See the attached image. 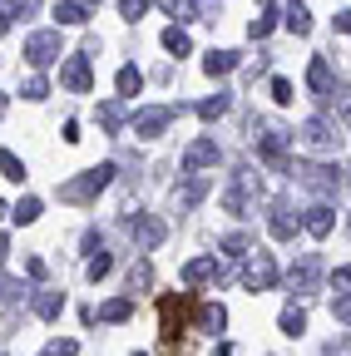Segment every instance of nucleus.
Instances as JSON below:
<instances>
[{"label":"nucleus","mask_w":351,"mask_h":356,"mask_svg":"<svg viewBox=\"0 0 351 356\" xmlns=\"http://www.w3.org/2000/svg\"><path fill=\"white\" fill-rule=\"evenodd\" d=\"M247 134H252V144H257V154H262V163H268V168H277V173L292 168V163H287V149H292V139H297V129H287L282 119L257 114V119L247 124Z\"/></svg>","instance_id":"obj_1"},{"label":"nucleus","mask_w":351,"mask_h":356,"mask_svg":"<svg viewBox=\"0 0 351 356\" xmlns=\"http://www.w3.org/2000/svg\"><path fill=\"white\" fill-rule=\"evenodd\" d=\"M109 178H114V163L84 168V173L70 178V184H60V198H65V203H90V198H99V193L109 188Z\"/></svg>","instance_id":"obj_2"},{"label":"nucleus","mask_w":351,"mask_h":356,"mask_svg":"<svg viewBox=\"0 0 351 356\" xmlns=\"http://www.w3.org/2000/svg\"><path fill=\"white\" fill-rule=\"evenodd\" d=\"M188 317H193V297H183V292H179V297H163V302H158V327H163L158 337L173 346V341L188 332Z\"/></svg>","instance_id":"obj_3"},{"label":"nucleus","mask_w":351,"mask_h":356,"mask_svg":"<svg viewBox=\"0 0 351 356\" xmlns=\"http://www.w3.org/2000/svg\"><path fill=\"white\" fill-rule=\"evenodd\" d=\"M292 173H297V184L312 188L317 198H336V193H341V173H336V163H297Z\"/></svg>","instance_id":"obj_4"},{"label":"nucleus","mask_w":351,"mask_h":356,"mask_svg":"<svg viewBox=\"0 0 351 356\" xmlns=\"http://www.w3.org/2000/svg\"><path fill=\"white\" fill-rule=\"evenodd\" d=\"M243 287H247V292L277 287V262H272V252H247V262H243Z\"/></svg>","instance_id":"obj_5"},{"label":"nucleus","mask_w":351,"mask_h":356,"mask_svg":"<svg viewBox=\"0 0 351 356\" xmlns=\"http://www.w3.org/2000/svg\"><path fill=\"white\" fill-rule=\"evenodd\" d=\"M124 233L139 243V252H154V248L168 238V228H163L154 213H134V218H124Z\"/></svg>","instance_id":"obj_6"},{"label":"nucleus","mask_w":351,"mask_h":356,"mask_svg":"<svg viewBox=\"0 0 351 356\" xmlns=\"http://www.w3.org/2000/svg\"><path fill=\"white\" fill-rule=\"evenodd\" d=\"M252 193H257V173L252 168H243L233 184L223 188V213H233V218H247V208H252Z\"/></svg>","instance_id":"obj_7"},{"label":"nucleus","mask_w":351,"mask_h":356,"mask_svg":"<svg viewBox=\"0 0 351 356\" xmlns=\"http://www.w3.org/2000/svg\"><path fill=\"white\" fill-rule=\"evenodd\" d=\"M60 55H65V44H60V30H35V35L25 40V60H30L35 70L55 65Z\"/></svg>","instance_id":"obj_8"},{"label":"nucleus","mask_w":351,"mask_h":356,"mask_svg":"<svg viewBox=\"0 0 351 356\" xmlns=\"http://www.w3.org/2000/svg\"><path fill=\"white\" fill-rule=\"evenodd\" d=\"M168 124H173V109H168V104H149V109H134V114H129V129H134L139 139H158Z\"/></svg>","instance_id":"obj_9"},{"label":"nucleus","mask_w":351,"mask_h":356,"mask_svg":"<svg viewBox=\"0 0 351 356\" xmlns=\"http://www.w3.org/2000/svg\"><path fill=\"white\" fill-rule=\"evenodd\" d=\"M297 139H302L307 149H317V154H332V149L341 144V134H336V129H332L322 114H312V119H307V124L297 129Z\"/></svg>","instance_id":"obj_10"},{"label":"nucleus","mask_w":351,"mask_h":356,"mask_svg":"<svg viewBox=\"0 0 351 356\" xmlns=\"http://www.w3.org/2000/svg\"><path fill=\"white\" fill-rule=\"evenodd\" d=\"M228 277V267H223V257H193V262H183V282L188 287H208V282H223Z\"/></svg>","instance_id":"obj_11"},{"label":"nucleus","mask_w":351,"mask_h":356,"mask_svg":"<svg viewBox=\"0 0 351 356\" xmlns=\"http://www.w3.org/2000/svg\"><path fill=\"white\" fill-rule=\"evenodd\" d=\"M317 277H322V257H317V252H302V257L292 262V273H287V287H292V292H312Z\"/></svg>","instance_id":"obj_12"},{"label":"nucleus","mask_w":351,"mask_h":356,"mask_svg":"<svg viewBox=\"0 0 351 356\" xmlns=\"http://www.w3.org/2000/svg\"><path fill=\"white\" fill-rule=\"evenodd\" d=\"M90 55H70L65 65H60V84L70 89V95H90Z\"/></svg>","instance_id":"obj_13"},{"label":"nucleus","mask_w":351,"mask_h":356,"mask_svg":"<svg viewBox=\"0 0 351 356\" xmlns=\"http://www.w3.org/2000/svg\"><path fill=\"white\" fill-rule=\"evenodd\" d=\"M208 188H213V178H208V173H188V184H183V188H173V208H179V213H193V208L208 198Z\"/></svg>","instance_id":"obj_14"},{"label":"nucleus","mask_w":351,"mask_h":356,"mask_svg":"<svg viewBox=\"0 0 351 356\" xmlns=\"http://www.w3.org/2000/svg\"><path fill=\"white\" fill-rule=\"evenodd\" d=\"M218 159H223L218 139H193V144H188V154H183V173H203V168H218Z\"/></svg>","instance_id":"obj_15"},{"label":"nucleus","mask_w":351,"mask_h":356,"mask_svg":"<svg viewBox=\"0 0 351 356\" xmlns=\"http://www.w3.org/2000/svg\"><path fill=\"white\" fill-rule=\"evenodd\" d=\"M307 89H312V99H332L336 89H332V65L327 55H312V65H307Z\"/></svg>","instance_id":"obj_16"},{"label":"nucleus","mask_w":351,"mask_h":356,"mask_svg":"<svg viewBox=\"0 0 351 356\" xmlns=\"http://www.w3.org/2000/svg\"><path fill=\"white\" fill-rule=\"evenodd\" d=\"M268 228H272V238H277V243H292V238H297V218H292V208H287L282 198H277V203H272V213H268Z\"/></svg>","instance_id":"obj_17"},{"label":"nucleus","mask_w":351,"mask_h":356,"mask_svg":"<svg viewBox=\"0 0 351 356\" xmlns=\"http://www.w3.org/2000/svg\"><path fill=\"white\" fill-rule=\"evenodd\" d=\"M238 65H243V55H238V50H208V55H203V74H213V79L233 74Z\"/></svg>","instance_id":"obj_18"},{"label":"nucleus","mask_w":351,"mask_h":356,"mask_svg":"<svg viewBox=\"0 0 351 356\" xmlns=\"http://www.w3.org/2000/svg\"><path fill=\"white\" fill-rule=\"evenodd\" d=\"M193 327H198V332H208V337H218V332L228 327V312L218 307V302H203V307L193 312Z\"/></svg>","instance_id":"obj_19"},{"label":"nucleus","mask_w":351,"mask_h":356,"mask_svg":"<svg viewBox=\"0 0 351 356\" xmlns=\"http://www.w3.org/2000/svg\"><path fill=\"white\" fill-rule=\"evenodd\" d=\"M30 307H35V317H45V322H55L60 312H65V292H55V287H40V292L30 297Z\"/></svg>","instance_id":"obj_20"},{"label":"nucleus","mask_w":351,"mask_h":356,"mask_svg":"<svg viewBox=\"0 0 351 356\" xmlns=\"http://www.w3.org/2000/svg\"><path fill=\"white\" fill-rule=\"evenodd\" d=\"M332 222H336V213H332L327 203H312V208H307V218H302V228L312 233V238H327V233H332Z\"/></svg>","instance_id":"obj_21"},{"label":"nucleus","mask_w":351,"mask_h":356,"mask_svg":"<svg viewBox=\"0 0 351 356\" xmlns=\"http://www.w3.org/2000/svg\"><path fill=\"white\" fill-rule=\"evenodd\" d=\"M272 25H277V0H262V10H257V20L247 25V35H252V40H268Z\"/></svg>","instance_id":"obj_22"},{"label":"nucleus","mask_w":351,"mask_h":356,"mask_svg":"<svg viewBox=\"0 0 351 356\" xmlns=\"http://www.w3.org/2000/svg\"><path fill=\"white\" fill-rule=\"evenodd\" d=\"M114 89H119V99H134L139 89H144V74H139V65H124V70L114 74Z\"/></svg>","instance_id":"obj_23"},{"label":"nucleus","mask_w":351,"mask_h":356,"mask_svg":"<svg viewBox=\"0 0 351 356\" xmlns=\"http://www.w3.org/2000/svg\"><path fill=\"white\" fill-rule=\"evenodd\" d=\"M90 20V6L84 0H60L55 6V25H84Z\"/></svg>","instance_id":"obj_24"},{"label":"nucleus","mask_w":351,"mask_h":356,"mask_svg":"<svg viewBox=\"0 0 351 356\" xmlns=\"http://www.w3.org/2000/svg\"><path fill=\"white\" fill-rule=\"evenodd\" d=\"M282 15H287V30H292V35H312V10H307L302 0L282 6Z\"/></svg>","instance_id":"obj_25"},{"label":"nucleus","mask_w":351,"mask_h":356,"mask_svg":"<svg viewBox=\"0 0 351 356\" xmlns=\"http://www.w3.org/2000/svg\"><path fill=\"white\" fill-rule=\"evenodd\" d=\"M99 124H104L109 134H119V129L129 124V109H124V99H104V104H99Z\"/></svg>","instance_id":"obj_26"},{"label":"nucleus","mask_w":351,"mask_h":356,"mask_svg":"<svg viewBox=\"0 0 351 356\" xmlns=\"http://www.w3.org/2000/svg\"><path fill=\"white\" fill-rule=\"evenodd\" d=\"M228 109H233V95H213V99H203V104H198V119H203V124H218Z\"/></svg>","instance_id":"obj_27"},{"label":"nucleus","mask_w":351,"mask_h":356,"mask_svg":"<svg viewBox=\"0 0 351 356\" xmlns=\"http://www.w3.org/2000/svg\"><path fill=\"white\" fill-rule=\"evenodd\" d=\"M129 317H134V297H114L99 307V322H129Z\"/></svg>","instance_id":"obj_28"},{"label":"nucleus","mask_w":351,"mask_h":356,"mask_svg":"<svg viewBox=\"0 0 351 356\" xmlns=\"http://www.w3.org/2000/svg\"><path fill=\"white\" fill-rule=\"evenodd\" d=\"M277 327H282L287 337H302V332H307V312H302L297 302H292V307H282V317H277Z\"/></svg>","instance_id":"obj_29"},{"label":"nucleus","mask_w":351,"mask_h":356,"mask_svg":"<svg viewBox=\"0 0 351 356\" xmlns=\"http://www.w3.org/2000/svg\"><path fill=\"white\" fill-rule=\"evenodd\" d=\"M163 50H168V55H188V50H193V40H188V30H179V25H168V30H163Z\"/></svg>","instance_id":"obj_30"},{"label":"nucleus","mask_w":351,"mask_h":356,"mask_svg":"<svg viewBox=\"0 0 351 356\" xmlns=\"http://www.w3.org/2000/svg\"><path fill=\"white\" fill-rule=\"evenodd\" d=\"M0 173H6L10 184H25V163H20L10 149H0Z\"/></svg>","instance_id":"obj_31"},{"label":"nucleus","mask_w":351,"mask_h":356,"mask_svg":"<svg viewBox=\"0 0 351 356\" xmlns=\"http://www.w3.org/2000/svg\"><path fill=\"white\" fill-rule=\"evenodd\" d=\"M84 273H90V282H99V277H109V273H114V257H109V252L99 248V252L90 257V267H84Z\"/></svg>","instance_id":"obj_32"},{"label":"nucleus","mask_w":351,"mask_h":356,"mask_svg":"<svg viewBox=\"0 0 351 356\" xmlns=\"http://www.w3.org/2000/svg\"><path fill=\"white\" fill-rule=\"evenodd\" d=\"M218 248H223V252H233V257H247V248H252V238L247 233H228L223 243H218Z\"/></svg>","instance_id":"obj_33"},{"label":"nucleus","mask_w":351,"mask_h":356,"mask_svg":"<svg viewBox=\"0 0 351 356\" xmlns=\"http://www.w3.org/2000/svg\"><path fill=\"white\" fill-rule=\"evenodd\" d=\"M40 213H45V208H40V198H20V203H15V222H35Z\"/></svg>","instance_id":"obj_34"},{"label":"nucleus","mask_w":351,"mask_h":356,"mask_svg":"<svg viewBox=\"0 0 351 356\" xmlns=\"http://www.w3.org/2000/svg\"><path fill=\"white\" fill-rule=\"evenodd\" d=\"M129 287H134V292H139V287H154V267H149V262H134V273H129Z\"/></svg>","instance_id":"obj_35"},{"label":"nucleus","mask_w":351,"mask_h":356,"mask_svg":"<svg viewBox=\"0 0 351 356\" xmlns=\"http://www.w3.org/2000/svg\"><path fill=\"white\" fill-rule=\"evenodd\" d=\"M119 15L124 20H144L149 15V0H119Z\"/></svg>","instance_id":"obj_36"},{"label":"nucleus","mask_w":351,"mask_h":356,"mask_svg":"<svg viewBox=\"0 0 351 356\" xmlns=\"http://www.w3.org/2000/svg\"><path fill=\"white\" fill-rule=\"evenodd\" d=\"M20 95H25V99H45V95H50V84H45V79H40V74H30V79H25V89H20Z\"/></svg>","instance_id":"obj_37"},{"label":"nucleus","mask_w":351,"mask_h":356,"mask_svg":"<svg viewBox=\"0 0 351 356\" xmlns=\"http://www.w3.org/2000/svg\"><path fill=\"white\" fill-rule=\"evenodd\" d=\"M218 10H223V0H193V15L198 20H218Z\"/></svg>","instance_id":"obj_38"},{"label":"nucleus","mask_w":351,"mask_h":356,"mask_svg":"<svg viewBox=\"0 0 351 356\" xmlns=\"http://www.w3.org/2000/svg\"><path fill=\"white\" fill-rule=\"evenodd\" d=\"M332 317H336L341 327H351V297H332Z\"/></svg>","instance_id":"obj_39"},{"label":"nucleus","mask_w":351,"mask_h":356,"mask_svg":"<svg viewBox=\"0 0 351 356\" xmlns=\"http://www.w3.org/2000/svg\"><path fill=\"white\" fill-rule=\"evenodd\" d=\"M332 287H336V297H351V267H336V273H332Z\"/></svg>","instance_id":"obj_40"},{"label":"nucleus","mask_w":351,"mask_h":356,"mask_svg":"<svg viewBox=\"0 0 351 356\" xmlns=\"http://www.w3.org/2000/svg\"><path fill=\"white\" fill-rule=\"evenodd\" d=\"M332 99H336V119L351 129V89H341V95H332Z\"/></svg>","instance_id":"obj_41"},{"label":"nucleus","mask_w":351,"mask_h":356,"mask_svg":"<svg viewBox=\"0 0 351 356\" xmlns=\"http://www.w3.org/2000/svg\"><path fill=\"white\" fill-rule=\"evenodd\" d=\"M272 99H277V104H292V99H297L287 79H272Z\"/></svg>","instance_id":"obj_42"},{"label":"nucleus","mask_w":351,"mask_h":356,"mask_svg":"<svg viewBox=\"0 0 351 356\" xmlns=\"http://www.w3.org/2000/svg\"><path fill=\"white\" fill-rule=\"evenodd\" d=\"M20 20V10H15V0H0V30H6V25H15Z\"/></svg>","instance_id":"obj_43"},{"label":"nucleus","mask_w":351,"mask_h":356,"mask_svg":"<svg viewBox=\"0 0 351 356\" xmlns=\"http://www.w3.org/2000/svg\"><path fill=\"white\" fill-rule=\"evenodd\" d=\"M45 356H74V341H70V337H65V341H60V337H55V341H50V351H45Z\"/></svg>","instance_id":"obj_44"},{"label":"nucleus","mask_w":351,"mask_h":356,"mask_svg":"<svg viewBox=\"0 0 351 356\" xmlns=\"http://www.w3.org/2000/svg\"><path fill=\"white\" fill-rule=\"evenodd\" d=\"M25 273L40 282V277H45V262H40V257H25Z\"/></svg>","instance_id":"obj_45"},{"label":"nucleus","mask_w":351,"mask_h":356,"mask_svg":"<svg viewBox=\"0 0 351 356\" xmlns=\"http://www.w3.org/2000/svg\"><path fill=\"white\" fill-rule=\"evenodd\" d=\"M65 144H79V119H65Z\"/></svg>","instance_id":"obj_46"},{"label":"nucleus","mask_w":351,"mask_h":356,"mask_svg":"<svg viewBox=\"0 0 351 356\" xmlns=\"http://www.w3.org/2000/svg\"><path fill=\"white\" fill-rule=\"evenodd\" d=\"M15 10H20V20H25V15H35V10H40V0H15Z\"/></svg>","instance_id":"obj_47"},{"label":"nucleus","mask_w":351,"mask_h":356,"mask_svg":"<svg viewBox=\"0 0 351 356\" xmlns=\"http://www.w3.org/2000/svg\"><path fill=\"white\" fill-rule=\"evenodd\" d=\"M336 30H346V35H351V10H341V15H336Z\"/></svg>","instance_id":"obj_48"},{"label":"nucleus","mask_w":351,"mask_h":356,"mask_svg":"<svg viewBox=\"0 0 351 356\" xmlns=\"http://www.w3.org/2000/svg\"><path fill=\"white\" fill-rule=\"evenodd\" d=\"M6 109H10V99H6V95H0V119H6Z\"/></svg>","instance_id":"obj_49"},{"label":"nucleus","mask_w":351,"mask_h":356,"mask_svg":"<svg viewBox=\"0 0 351 356\" xmlns=\"http://www.w3.org/2000/svg\"><path fill=\"white\" fill-rule=\"evenodd\" d=\"M213 356H233V346H218V351H213Z\"/></svg>","instance_id":"obj_50"},{"label":"nucleus","mask_w":351,"mask_h":356,"mask_svg":"<svg viewBox=\"0 0 351 356\" xmlns=\"http://www.w3.org/2000/svg\"><path fill=\"white\" fill-rule=\"evenodd\" d=\"M6 252H10V243H6V238H0V257H6Z\"/></svg>","instance_id":"obj_51"},{"label":"nucleus","mask_w":351,"mask_h":356,"mask_svg":"<svg viewBox=\"0 0 351 356\" xmlns=\"http://www.w3.org/2000/svg\"><path fill=\"white\" fill-rule=\"evenodd\" d=\"M6 213H10V208H6V203H0V218H6Z\"/></svg>","instance_id":"obj_52"},{"label":"nucleus","mask_w":351,"mask_h":356,"mask_svg":"<svg viewBox=\"0 0 351 356\" xmlns=\"http://www.w3.org/2000/svg\"><path fill=\"white\" fill-rule=\"evenodd\" d=\"M84 6H99V0H84Z\"/></svg>","instance_id":"obj_53"},{"label":"nucleus","mask_w":351,"mask_h":356,"mask_svg":"<svg viewBox=\"0 0 351 356\" xmlns=\"http://www.w3.org/2000/svg\"><path fill=\"white\" fill-rule=\"evenodd\" d=\"M346 228H351V218H346Z\"/></svg>","instance_id":"obj_54"}]
</instances>
